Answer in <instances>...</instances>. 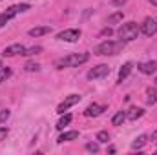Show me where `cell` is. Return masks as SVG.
<instances>
[{
	"mask_svg": "<svg viewBox=\"0 0 157 155\" xmlns=\"http://www.w3.org/2000/svg\"><path fill=\"white\" fill-rule=\"evenodd\" d=\"M102 35H108V37H110V35H112V29H110V28H108V29H104V31H102Z\"/></svg>",
	"mask_w": 157,
	"mask_h": 155,
	"instance_id": "f1b7e54d",
	"label": "cell"
},
{
	"mask_svg": "<svg viewBox=\"0 0 157 155\" xmlns=\"http://www.w3.org/2000/svg\"><path fill=\"white\" fill-rule=\"evenodd\" d=\"M122 17H124V13H122V11H117V13L110 15V17H108V24H115V22H121V20H122Z\"/></svg>",
	"mask_w": 157,
	"mask_h": 155,
	"instance_id": "44dd1931",
	"label": "cell"
},
{
	"mask_svg": "<svg viewBox=\"0 0 157 155\" xmlns=\"http://www.w3.org/2000/svg\"><path fill=\"white\" fill-rule=\"evenodd\" d=\"M88 59H90L88 53H73V55H68V57H62V59L55 60V68H57V70L75 68V66H80V64L88 62Z\"/></svg>",
	"mask_w": 157,
	"mask_h": 155,
	"instance_id": "6da1fadb",
	"label": "cell"
},
{
	"mask_svg": "<svg viewBox=\"0 0 157 155\" xmlns=\"http://www.w3.org/2000/svg\"><path fill=\"white\" fill-rule=\"evenodd\" d=\"M0 68H2V60H0Z\"/></svg>",
	"mask_w": 157,
	"mask_h": 155,
	"instance_id": "4dcf8cb0",
	"label": "cell"
},
{
	"mask_svg": "<svg viewBox=\"0 0 157 155\" xmlns=\"http://www.w3.org/2000/svg\"><path fill=\"white\" fill-rule=\"evenodd\" d=\"M7 135H9V130L7 128H0V141H4Z\"/></svg>",
	"mask_w": 157,
	"mask_h": 155,
	"instance_id": "4316f807",
	"label": "cell"
},
{
	"mask_svg": "<svg viewBox=\"0 0 157 155\" xmlns=\"http://www.w3.org/2000/svg\"><path fill=\"white\" fill-rule=\"evenodd\" d=\"M139 71L143 75H152L157 71V60H148V62H141L139 64Z\"/></svg>",
	"mask_w": 157,
	"mask_h": 155,
	"instance_id": "9c48e42d",
	"label": "cell"
},
{
	"mask_svg": "<svg viewBox=\"0 0 157 155\" xmlns=\"http://www.w3.org/2000/svg\"><path fill=\"white\" fill-rule=\"evenodd\" d=\"M77 102H80V95L77 93H73V95H68L60 104H59V108H57V113H60V115H64V112H68L71 106H75Z\"/></svg>",
	"mask_w": 157,
	"mask_h": 155,
	"instance_id": "5b68a950",
	"label": "cell"
},
{
	"mask_svg": "<svg viewBox=\"0 0 157 155\" xmlns=\"http://www.w3.org/2000/svg\"><path fill=\"white\" fill-rule=\"evenodd\" d=\"M139 26L135 24V22H126V24H122L121 28H119V37L121 40H124V42H130V40H135L139 37Z\"/></svg>",
	"mask_w": 157,
	"mask_h": 155,
	"instance_id": "3957f363",
	"label": "cell"
},
{
	"mask_svg": "<svg viewBox=\"0 0 157 155\" xmlns=\"http://www.w3.org/2000/svg\"><path fill=\"white\" fill-rule=\"evenodd\" d=\"M24 49H26V47H24L22 44H13V46H7L2 55H4V57H15V55H22Z\"/></svg>",
	"mask_w": 157,
	"mask_h": 155,
	"instance_id": "30bf717a",
	"label": "cell"
},
{
	"mask_svg": "<svg viewBox=\"0 0 157 155\" xmlns=\"http://www.w3.org/2000/svg\"><path fill=\"white\" fill-rule=\"evenodd\" d=\"M146 141H148V137H146V135H139V137L132 142V150H141V148L146 144Z\"/></svg>",
	"mask_w": 157,
	"mask_h": 155,
	"instance_id": "e0dca14e",
	"label": "cell"
},
{
	"mask_svg": "<svg viewBox=\"0 0 157 155\" xmlns=\"http://www.w3.org/2000/svg\"><path fill=\"white\" fill-rule=\"evenodd\" d=\"M155 84H157V77H155Z\"/></svg>",
	"mask_w": 157,
	"mask_h": 155,
	"instance_id": "1f68e13d",
	"label": "cell"
},
{
	"mask_svg": "<svg viewBox=\"0 0 157 155\" xmlns=\"http://www.w3.org/2000/svg\"><path fill=\"white\" fill-rule=\"evenodd\" d=\"M48 33H51L49 26H39V28H33V29L28 31L29 37H42V35H48Z\"/></svg>",
	"mask_w": 157,
	"mask_h": 155,
	"instance_id": "7c38bea8",
	"label": "cell"
},
{
	"mask_svg": "<svg viewBox=\"0 0 157 155\" xmlns=\"http://www.w3.org/2000/svg\"><path fill=\"white\" fill-rule=\"evenodd\" d=\"M150 139H152V142H157V131H154V133L150 135Z\"/></svg>",
	"mask_w": 157,
	"mask_h": 155,
	"instance_id": "83f0119b",
	"label": "cell"
},
{
	"mask_svg": "<svg viewBox=\"0 0 157 155\" xmlns=\"http://www.w3.org/2000/svg\"><path fill=\"white\" fill-rule=\"evenodd\" d=\"M70 122H71V115H70V113H66V115H64L60 120H59V122H57V130H64Z\"/></svg>",
	"mask_w": 157,
	"mask_h": 155,
	"instance_id": "ffe728a7",
	"label": "cell"
},
{
	"mask_svg": "<svg viewBox=\"0 0 157 155\" xmlns=\"http://www.w3.org/2000/svg\"><path fill=\"white\" fill-rule=\"evenodd\" d=\"M57 39L62 40V42H77V40L80 39V29H75V28L64 29V31H60V33L57 35Z\"/></svg>",
	"mask_w": 157,
	"mask_h": 155,
	"instance_id": "52a82bcc",
	"label": "cell"
},
{
	"mask_svg": "<svg viewBox=\"0 0 157 155\" xmlns=\"http://www.w3.org/2000/svg\"><path fill=\"white\" fill-rule=\"evenodd\" d=\"M122 47H124V40H106L95 47V55H101V57L117 55Z\"/></svg>",
	"mask_w": 157,
	"mask_h": 155,
	"instance_id": "7a4b0ae2",
	"label": "cell"
},
{
	"mask_svg": "<svg viewBox=\"0 0 157 155\" xmlns=\"http://www.w3.org/2000/svg\"><path fill=\"white\" fill-rule=\"evenodd\" d=\"M106 75H110V68H108L106 64H99V66H95L93 70H90V71H88V78H90V80L104 78Z\"/></svg>",
	"mask_w": 157,
	"mask_h": 155,
	"instance_id": "8992f818",
	"label": "cell"
},
{
	"mask_svg": "<svg viewBox=\"0 0 157 155\" xmlns=\"http://www.w3.org/2000/svg\"><path fill=\"white\" fill-rule=\"evenodd\" d=\"M124 120H126V112H117V113L113 115V119H112V124H113V126H121Z\"/></svg>",
	"mask_w": 157,
	"mask_h": 155,
	"instance_id": "ac0fdd59",
	"label": "cell"
},
{
	"mask_svg": "<svg viewBox=\"0 0 157 155\" xmlns=\"http://www.w3.org/2000/svg\"><path fill=\"white\" fill-rule=\"evenodd\" d=\"M143 115H144V110L143 108H135V106L126 112V119L128 120H137L139 117H143Z\"/></svg>",
	"mask_w": 157,
	"mask_h": 155,
	"instance_id": "9a60e30c",
	"label": "cell"
},
{
	"mask_svg": "<svg viewBox=\"0 0 157 155\" xmlns=\"http://www.w3.org/2000/svg\"><path fill=\"white\" fill-rule=\"evenodd\" d=\"M97 141H99V142H108V141H110L108 131H99V133H97Z\"/></svg>",
	"mask_w": 157,
	"mask_h": 155,
	"instance_id": "cb8c5ba5",
	"label": "cell"
},
{
	"mask_svg": "<svg viewBox=\"0 0 157 155\" xmlns=\"http://www.w3.org/2000/svg\"><path fill=\"white\" fill-rule=\"evenodd\" d=\"M141 31L146 37H154L157 33V20H154V18H144V22L141 26Z\"/></svg>",
	"mask_w": 157,
	"mask_h": 155,
	"instance_id": "ba28073f",
	"label": "cell"
},
{
	"mask_svg": "<svg viewBox=\"0 0 157 155\" xmlns=\"http://www.w3.org/2000/svg\"><path fill=\"white\" fill-rule=\"evenodd\" d=\"M39 53H42V47L40 46H31V47H26L24 49V57H33V55H39Z\"/></svg>",
	"mask_w": 157,
	"mask_h": 155,
	"instance_id": "d6986e66",
	"label": "cell"
},
{
	"mask_svg": "<svg viewBox=\"0 0 157 155\" xmlns=\"http://www.w3.org/2000/svg\"><path fill=\"white\" fill-rule=\"evenodd\" d=\"M24 70H26V71H39L40 64H39V62H28V64L24 66Z\"/></svg>",
	"mask_w": 157,
	"mask_h": 155,
	"instance_id": "603a6c76",
	"label": "cell"
},
{
	"mask_svg": "<svg viewBox=\"0 0 157 155\" xmlns=\"http://www.w3.org/2000/svg\"><path fill=\"white\" fill-rule=\"evenodd\" d=\"M29 9V6L28 4H17V6H11V7H7L4 13H0V29L11 20V18H15L18 13H22V11H28Z\"/></svg>",
	"mask_w": 157,
	"mask_h": 155,
	"instance_id": "277c9868",
	"label": "cell"
},
{
	"mask_svg": "<svg viewBox=\"0 0 157 155\" xmlns=\"http://www.w3.org/2000/svg\"><path fill=\"white\" fill-rule=\"evenodd\" d=\"M150 4H154V6H157V0H148Z\"/></svg>",
	"mask_w": 157,
	"mask_h": 155,
	"instance_id": "f546056e",
	"label": "cell"
},
{
	"mask_svg": "<svg viewBox=\"0 0 157 155\" xmlns=\"http://www.w3.org/2000/svg\"><path fill=\"white\" fill-rule=\"evenodd\" d=\"M132 70H133V64H132V62H126V64H122V68L119 70V80H117V82L126 80V77L132 73Z\"/></svg>",
	"mask_w": 157,
	"mask_h": 155,
	"instance_id": "5bb4252c",
	"label": "cell"
},
{
	"mask_svg": "<svg viewBox=\"0 0 157 155\" xmlns=\"http://www.w3.org/2000/svg\"><path fill=\"white\" fill-rule=\"evenodd\" d=\"M146 102L148 104H157V89L155 88H148L146 89Z\"/></svg>",
	"mask_w": 157,
	"mask_h": 155,
	"instance_id": "2e32d148",
	"label": "cell"
},
{
	"mask_svg": "<svg viewBox=\"0 0 157 155\" xmlns=\"http://www.w3.org/2000/svg\"><path fill=\"white\" fill-rule=\"evenodd\" d=\"M104 110H106V106H101V104H90V106L84 110V115L86 117H99Z\"/></svg>",
	"mask_w": 157,
	"mask_h": 155,
	"instance_id": "8fae6325",
	"label": "cell"
},
{
	"mask_svg": "<svg viewBox=\"0 0 157 155\" xmlns=\"http://www.w3.org/2000/svg\"><path fill=\"white\" fill-rule=\"evenodd\" d=\"M9 119V110H2L0 112V122H6Z\"/></svg>",
	"mask_w": 157,
	"mask_h": 155,
	"instance_id": "484cf974",
	"label": "cell"
},
{
	"mask_svg": "<svg viewBox=\"0 0 157 155\" xmlns=\"http://www.w3.org/2000/svg\"><path fill=\"white\" fill-rule=\"evenodd\" d=\"M77 137H78V131H77V130H71V131H64V133H62V135L57 139V142H60V144H62V142H70V141H75Z\"/></svg>",
	"mask_w": 157,
	"mask_h": 155,
	"instance_id": "4fadbf2b",
	"label": "cell"
},
{
	"mask_svg": "<svg viewBox=\"0 0 157 155\" xmlns=\"http://www.w3.org/2000/svg\"><path fill=\"white\" fill-rule=\"evenodd\" d=\"M9 77H11V70H9L7 66H6V68L2 66V68H0V84H2L4 80H7Z\"/></svg>",
	"mask_w": 157,
	"mask_h": 155,
	"instance_id": "7402d4cb",
	"label": "cell"
},
{
	"mask_svg": "<svg viewBox=\"0 0 157 155\" xmlns=\"http://www.w3.org/2000/svg\"><path fill=\"white\" fill-rule=\"evenodd\" d=\"M86 150L91 152V153H97V152H99V144H97V142H88V144H86Z\"/></svg>",
	"mask_w": 157,
	"mask_h": 155,
	"instance_id": "d4e9b609",
	"label": "cell"
}]
</instances>
